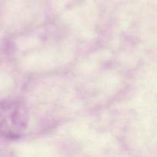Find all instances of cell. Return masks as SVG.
Returning <instances> with one entry per match:
<instances>
[{
    "label": "cell",
    "mask_w": 157,
    "mask_h": 157,
    "mask_svg": "<svg viewBox=\"0 0 157 157\" xmlns=\"http://www.w3.org/2000/svg\"><path fill=\"white\" fill-rule=\"evenodd\" d=\"M29 124L25 104L16 99L0 101V137L6 140L21 138Z\"/></svg>",
    "instance_id": "6da1fadb"
}]
</instances>
